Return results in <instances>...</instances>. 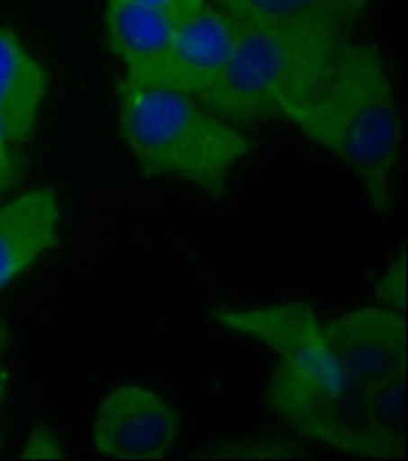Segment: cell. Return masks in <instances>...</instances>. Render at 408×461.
Wrapping results in <instances>:
<instances>
[{
  "instance_id": "8992f818",
  "label": "cell",
  "mask_w": 408,
  "mask_h": 461,
  "mask_svg": "<svg viewBox=\"0 0 408 461\" xmlns=\"http://www.w3.org/2000/svg\"><path fill=\"white\" fill-rule=\"evenodd\" d=\"M233 41V19L219 6L204 5L179 27L162 68L145 87H160L200 100L222 74Z\"/></svg>"
},
{
  "instance_id": "3957f363",
  "label": "cell",
  "mask_w": 408,
  "mask_h": 461,
  "mask_svg": "<svg viewBox=\"0 0 408 461\" xmlns=\"http://www.w3.org/2000/svg\"><path fill=\"white\" fill-rule=\"evenodd\" d=\"M119 132L143 174L222 196L233 166L250 153L235 124L186 95L121 79Z\"/></svg>"
},
{
  "instance_id": "5b68a950",
  "label": "cell",
  "mask_w": 408,
  "mask_h": 461,
  "mask_svg": "<svg viewBox=\"0 0 408 461\" xmlns=\"http://www.w3.org/2000/svg\"><path fill=\"white\" fill-rule=\"evenodd\" d=\"M176 409L153 390L126 384L100 403L93 422V443L102 457L162 459L179 441Z\"/></svg>"
},
{
  "instance_id": "4fadbf2b",
  "label": "cell",
  "mask_w": 408,
  "mask_h": 461,
  "mask_svg": "<svg viewBox=\"0 0 408 461\" xmlns=\"http://www.w3.org/2000/svg\"><path fill=\"white\" fill-rule=\"evenodd\" d=\"M23 170L25 162L19 145L10 140L8 132L0 124V198L19 183V179L23 177Z\"/></svg>"
},
{
  "instance_id": "277c9868",
  "label": "cell",
  "mask_w": 408,
  "mask_h": 461,
  "mask_svg": "<svg viewBox=\"0 0 408 461\" xmlns=\"http://www.w3.org/2000/svg\"><path fill=\"white\" fill-rule=\"evenodd\" d=\"M235 41L214 86L198 100L231 124L290 117L313 96L349 34L233 21Z\"/></svg>"
},
{
  "instance_id": "ba28073f",
  "label": "cell",
  "mask_w": 408,
  "mask_h": 461,
  "mask_svg": "<svg viewBox=\"0 0 408 461\" xmlns=\"http://www.w3.org/2000/svg\"><path fill=\"white\" fill-rule=\"evenodd\" d=\"M59 226L60 205L51 186L0 205V292L57 243Z\"/></svg>"
},
{
  "instance_id": "9c48e42d",
  "label": "cell",
  "mask_w": 408,
  "mask_h": 461,
  "mask_svg": "<svg viewBox=\"0 0 408 461\" xmlns=\"http://www.w3.org/2000/svg\"><path fill=\"white\" fill-rule=\"evenodd\" d=\"M48 93L41 62L12 31L0 29V124L15 145H25Z\"/></svg>"
},
{
  "instance_id": "8fae6325",
  "label": "cell",
  "mask_w": 408,
  "mask_h": 461,
  "mask_svg": "<svg viewBox=\"0 0 408 461\" xmlns=\"http://www.w3.org/2000/svg\"><path fill=\"white\" fill-rule=\"evenodd\" d=\"M198 456L200 457H297L299 450L294 445H286V443L240 441V443H226L221 447L207 448Z\"/></svg>"
},
{
  "instance_id": "e0dca14e",
  "label": "cell",
  "mask_w": 408,
  "mask_h": 461,
  "mask_svg": "<svg viewBox=\"0 0 408 461\" xmlns=\"http://www.w3.org/2000/svg\"><path fill=\"white\" fill-rule=\"evenodd\" d=\"M8 345H10V330L3 321H0V352L6 350Z\"/></svg>"
},
{
  "instance_id": "52a82bcc",
  "label": "cell",
  "mask_w": 408,
  "mask_h": 461,
  "mask_svg": "<svg viewBox=\"0 0 408 461\" xmlns=\"http://www.w3.org/2000/svg\"><path fill=\"white\" fill-rule=\"evenodd\" d=\"M183 23L168 12L128 0H107L105 5L107 46L122 62L124 77L140 86L159 74Z\"/></svg>"
},
{
  "instance_id": "2e32d148",
  "label": "cell",
  "mask_w": 408,
  "mask_h": 461,
  "mask_svg": "<svg viewBox=\"0 0 408 461\" xmlns=\"http://www.w3.org/2000/svg\"><path fill=\"white\" fill-rule=\"evenodd\" d=\"M10 373H8V369L0 364V405L5 403V400H6V395H8V390H10Z\"/></svg>"
},
{
  "instance_id": "7a4b0ae2",
  "label": "cell",
  "mask_w": 408,
  "mask_h": 461,
  "mask_svg": "<svg viewBox=\"0 0 408 461\" xmlns=\"http://www.w3.org/2000/svg\"><path fill=\"white\" fill-rule=\"evenodd\" d=\"M359 181L378 215H390L401 157V119L380 53L345 41L313 96L290 117Z\"/></svg>"
},
{
  "instance_id": "30bf717a",
  "label": "cell",
  "mask_w": 408,
  "mask_h": 461,
  "mask_svg": "<svg viewBox=\"0 0 408 461\" xmlns=\"http://www.w3.org/2000/svg\"><path fill=\"white\" fill-rule=\"evenodd\" d=\"M373 0H213L233 21L326 29L349 34Z\"/></svg>"
},
{
  "instance_id": "6da1fadb",
  "label": "cell",
  "mask_w": 408,
  "mask_h": 461,
  "mask_svg": "<svg viewBox=\"0 0 408 461\" xmlns=\"http://www.w3.org/2000/svg\"><path fill=\"white\" fill-rule=\"evenodd\" d=\"M221 328L269 347V409L295 433L358 457H404V314L365 307L322 324L305 303L217 307Z\"/></svg>"
},
{
  "instance_id": "9a60e30c",
  "label": "cell",
  "mask_w": 408,
  "mask_h": 461,
  "mask_svg": "<svg viewBox=\"0 0 408 461\" xmlns=\"http://www.w3.org/2000/svg\"><path fill=\"white\" fill-rule=\"evenodd\" d=\"M128 3L151 6V8L176 15L181 21H186L205 5V0H128Z\"/></svg>"
},
{
  "instance_id": "7c38bea8",
  "label": "cell",
  "mask_w": 408,
  "mask_h": 461,
  "mask_svg": "<svg viewBox=\"0 0 408 461\" xmlns=\"http://www.w3.org/2000/svg\"><path fill=\"white\" fill-rule=\"evenodd\" d=\"M406 262L404 250L397 260L385 269V274L376 283V302L380 307L404 314L406 303Z\"/></svg>"
},
{
  "instance_id": "5bb4252c",
  "label": "cell",
  "mask_w": 408,
  "mask_h": 461,
  "mask_svg": "<svg viewBox=\"0 0 408 461\" xmlns=\"http://www.w3.org/2000/svg\"><path fill=\"white\" fill-rule=\"evenodd\" d=\"M21 457H27V459H60V457H64V450H62L59 438L53 431H50L44 426H38L29 435L27 445H25Z\"/></svg>"
}]
</instances>
